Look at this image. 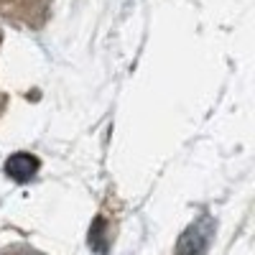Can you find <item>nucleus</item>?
<instances>
[{
	"label": "nucleus",
	"instance_id": "nucleus-2",
	"mask_svg": "<svg viewBox=\"0 0 255 255\" xmlns=\"http://www.w3.org/2000/svg\"><path fill=\"white\" fill-rule=\"evenodd\" d=\"M38 171V161L36 156H28V153H15L5 161V174L13 179V181H31Z\"/></svg>",
	"mask_w": 255,
	"mask_h": 255
},
{
	"label": "nucleus",
	"instance_id": "nucleus-1",
	"mask_svg": "<svg viewBox=\"0 0 255 255\" xmlns=\"http://www.w3.org/2000/svg\"><path fill=\"white\" fill-rule=\"evenodd\" d=\"M212 230H215V225H212L209 217L197 220L181 235L176 255H207V248H209V240H212Z\"/></svg>",
	"mask_w": 255,
	"mask_h": 255
}]
</instances>
